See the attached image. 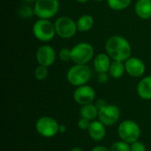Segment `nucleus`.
I'll return each mask as SVG.
<instances>
[{"mask_svg":"<svg viewBox=\"0 0 151 151\" xmlns=\"http://www.w3.org/2000/svg\"><path fill=\"white\" fill-rule=\"evenodd\" d=\"M95 2H98V3H102V2H104V1H105V0H94Z\"/></svg>","mask_w":151,"mask_h":151,"instance_id":"72a5a7b5","label":"nucleus"},{"mask_svg":"<svg viewBox=\"0 0 151 151\" xmlns=\"http://www.w3.org/2000/svg\"><path fill=\"white\" fill-rule=\"evenodd\" d=\"M23 1L26 3H33V2H35L36 0H23Z\"/></svg>","mask_w":151,"mask_h":151,"instance_id":"473e14b6","label":"nucleus"},{"mask_svg":"<svg viewBox=\"0 0 151 151\" xmlns=\"http://www.w3.org/2000/svg\"><path fill=\"white\" fill-rule=\"evenodd\" d=\"M34 75L35 77V79L37 81H43L45 80L48 75H49V70H48V67L47 66H44V65H38L35 71H34Z\"/></svg>","mask_w":151,"mask_h":151,"instance_id":"412c9836","label":"nucleus"},{"mask_svg":"<svg viewBox=\"0 0 151 151\" xmlns=\"http://www.w3.org/2000/svg\"><path fill=\"white\" fill-rule=\"evenodd\" d=\"M71 57L74 64L88 65L95 58V50L92 44L81 42L71 48Z\"/></svg>","mask_w":151,"mask_h":151,"instance_id":"20e7f679","label":"nucleus"},{"mask_svg":"<svg viewBox=\"0 0 151 151\" xmlns=\"http://www.w3.org/2000/svg\"><path fill=\"white\" fill-rule=\"evenodd\" d=\"M91 151H111L109 149H107L106 147H104V146H97V147H95L94 149H92Z\"/></svg>","mask_w":151,"mask_h":151,"instance_id":"c85d7f7f","label":"nucleus"},{"mask_svg":"<svg viewBox=\"0 0 151 151\" xmlns=\"http://www.w3.org/2000/svg\"><path fill=\"white\" fill-rule=\"evenodd\" d=\"M132 0H107L109 7L113 11H123L129 7Z\"/></svg>","mask_w":151,"mask_h":151,"instance_id":"aec40b11","label":"nucleus"},{"mask_svg":"<svg viewBox=\"0 0 151 151\" xmlns=\"http://www.w3.org/2000/svg\"><path fill=\"white\" fill-rule=\"evenodd\" d=\"M106 126L100 120H93L88 129L90 138L96 142H101L106 135Z\"/></svg>","mask_w":151,"mask_h":151,"instance_id":"ddd939ff","label":"nucleus"},{"mask_svg":"<svg viewBox=\"0 0 151 151\" xmlns=\"http://www.w3.org/2000/svg\"><path fill=\"white\" fill-rule=\"evenodd\" d=\"M126 73L131 77L139 78L142 77L146 71V65L144 62L136 57H130L125 61Z\"/></svg>","mask_w":151,"mask_h":151,"instance_id":"f8f14e48","label":"nucleus"},{"mask_svg":"<svg viewBox=\"0 0 151 151\" xmlns=\"http://www.w3.org/2000/svg\"><path fill=\"white\" fill-rule=\"evenodd\" d=\"M95 98H96L95 89L91 86H88L87 84L77 87L73 92L74 101L81 106L92 104Z\"/></svg>","mask_w":151,"mask_h":151,"instance_id":"9b49d317","label":"nucleus"},{"mask_svg":"<svg viewBox=\"0 0 151 151\" xmlns=\"http://www.w3.org/2000/svg\"><path fill=\"white\" fill-rule=\"evenodd\" d=\"M94 18L90 14L81 15L76 21L78 31L80 32H88L92 29L94 26Z\"/></svg>","mask_w":151,"mask_h":151,"instance_id":"f3484780","label":"nucleus"},{"mask_svg":"<svg viewBox=\"0 0 151 151\" xmlns=\"http://www.w3.org/2000/svg\"><path fill=\"white\" fill-rule=\"evenodd\" d=\"M134 12L142 19H149L151 18V0H137Z\"/></svg>","mask_w":151,"mask_h":151,"instance_id":"dca6fc26","label":"nucleus"},{"mask_svg":"<svg viewBox=\"0 0 151 151\" xmlns=\"http://www.w3.org/2000/svg\"><path fill=\"white\" fill-rule=\"evenodd\" d=\"M65 131H66V127L65 125H59L58 132L61 134H64V133H65Z\"/></svg>","mask_w":151,"mask_h":151,"instance_id":"c756f323","label":"nucleus"},{"mask_svg":"<svg viewBox=\"0 0 151 151\" xmlns=\"http://www.w3.org/2000/svg\"><path fill=\"white\" fill-rule=\"evenodd\" d=\"M18 14L22 19H30L35 15L34 7H31L29 5H24L19 9Z\"/></svg>","mask_w":151,"mask_h":151,"instance_id":"4be33fe9","label":"nucleus"},{"mask_svg":"<svg viewBox=\"0 0 151 151\" xmlns=\"http://www.w3.org/2000/svg\"><path fill=\"white\" fill-rule=\"evenodd\" d=\"M92 77L91 68L88 65L75 64L66 73L67 81L74 87L86 85Z\"/></svg>","mask_w":151,"mask_h":151,"instance_id":"f03ea898","label":"nucleus"},{"mask_svg":"<svg viewBox=\"0 0 151 151\" xmlns=\"http://www.w3.org/2000/svg\"><path fill=\"white\" fill-rule=\"evenodd\" d=\"M98 113H99V110L93 104H89L81 106V111H80L81 117L88 119L90 121H93L96 118H98Z\"/></svg>","mask_w":151,"mask_h":151,"instance_id":"6ab92c4d","label":"nucleus"},{"mask_svg":"<svg viewBox=\"0 0 151 151\" xmlns=\"http://www.w3.org/2000/svg\"><path fill=\"white\" fill-rule=\"evenodd\" d=\"M32 32L34 36L40 42H49L57 35L55 25L50 19H39L36 20L33 27Z\"/></svg>","mask_w":151,"mask_h":151,"instance_id":"7ed1b4c3","label":"nucleus"},{"mask_svg":"<svg viewBox=\"0 0 151 151\" xmlns=\"http://www.w3.org/2000/svg\"><path fill=\"white\" fill-rule=\"evenodd\" d=\"M131 149V145L124 141H119V142H116L115 143H113L110 149L111 151H130Z\"/></svg>","mask_w":151,"mask_h":151,"instance_id":"5701e85b","label":"nucleus"},{"mask_svg":"<svg viewBox=\"0 0 151 151\" xmlns=\"http://www.w3.org/2000/svg\"><path fill=\"white\" fill-rule=\"evenodd\" d=\"M90 124H91V121L89 119L81 117V119L78 121V127L81 130H88Z\"/></svg>","mask_w":151,"mask_h":151,"instance_id":"393cba45","label":"nucleus"},{"mask_svg":"<svg viewBox=\"0 0 151 151\" xmlns=\"http://www.w3.org/2000/svg\"><path fill=\"white\" fill-rule=\"evenodd\" d=\"M95 105H96V108L100 111L101 109H103L104 107H105V106L107 105V103H106V101H105V100H104V99L100 98V99H98V100L96 101V103L95 104Z\"/></svg>","mask_w":151,"mask_h":151,"instance_id":"cd10ccee","label":"nucleus"},{"mask_svg":"<svg viewBox=\"0 0 151 151\" xmlns=\"http://www.w3.org/2000/svg\"><path fill=\"white\" fill-rule=\"evenodd\" d=\"M75 1L78 2V3H80V4H85V3L88 2L89 0H75Z\"/></svg>","mask_w":151,"mask_h":151,"instance_id":"7c9ffc66","label":"nucleus"},{"mask_svg":"<svg viewBox=\"0 0 151 151\" xmlns=\"http://www.w3.org/2000/svg\"><path fill=\"white\" fill-rule=\"evenodd\" d=\"M108 73L109 75L113 79H120L126 73L125 62L112 60Z\"/></svg>","mask_w":151,"mask_h":151,"instance_id":"a211bd4d","label":"nucleus"},{"mask_svg":"<svg viewBox=\"0 0 151 151\" xmlns=\"http://www.w3.org/2000/svg\"><path fill=\"white\" fill-rule=\"evenodd\" d=\"M109 81V75L107 73H98L97 75V81L101 84H104Z\"/></svg>","mask_w":151,"mask_h":151,"instance_id":"bb28decb","label":"nucleus"},{"mask_svg":"<svg viewBox=\"0 0 151 151\" xmlns=\"http://www.w3.org/2000/svg\"><path fill=\"white\" fill-rule=\"evenodd\" d=\"M106 53L112 60L125 62L132 55V46L127 39L121 35H112L105 42Z\"/></svg>","mask_w":151,"mask_h":151,"instance_id":"f257e3e1","label":"nucleus"},{"mask_svg":"<svg viewBox=\"0 0 151 151\" xmlns=\"http://www.w3.org/2000/svg\"><path fill=\"white\" fill-rule=\"evenodd\" d=\"M54 25L57 35L62 39H70L73 37L78 31L76 21L67 16L58 18Z\"/></svg>","mask_w":151,"mask_h":151,"instance_id":"0eeeda50","label":"nucleus"},{"mask_svg":"<svg viewBox=\"0 0 151 151\" xmlns=\"http://www.w3.org/2000/svg\"><path fill=\"white\" fill-rule=\"evenodd\" d=\"M35 58L38 65L49 67L55 63L57 59V53L52 46L49 44H42L37 49Z\"/></svg>","mask_w":151,"mask_h":151,"instance_id":"1a4fd4ad","label":"nucleus"},{"mask_svg":"<svg viewBox=\"0 0 151 151\" xmlns=\"http://www.w3.org/2000/svg\"><path fill=\"white\" fill-rule=\"evenodd\" d=\"M141 134L142 131L139 125L134 120H124L118 127V134L119 138L129 144L139 141Z\"/></svg>","mask_w":151,"mask_h":151,"instance_id":"39448f33","label":"nucleus"},{"mask_svg":"<svg viewBox=\"0 0 151 151\" xmlns=\"http://www.w3.org/2000/svg\"><path fill=\"white\" fill-rule=\"evenodd\" d=\"M131 145V149H130V151H147V149H146V146L144 145V143H142V142H135Z\"/></svg>","mask_w":151,"mask_h":151,"instance_id":"a878e982","label":"nucleus"},{"mask_svg":"<svg viewBox=\"0 0 151 151\" xmlns=\"http://www.w3.org/2000/svg\"><path fill=\"white\" fill-rule=\"evenodd\" d=\"M59 7L58 0H36L34 5L35 15L39 19H50L57 15Z\"/></svg>","mask_w":151,"mask_h":151,"instance_id":"423d86ee","label":"nucleus"},{"mask_svg":"<svg viewBox=\"0 0 151 151\" xmlns=\"http://www.w3.org/2000/svg\"><path fill=\"white\" fill-rule=\"evenodd\" d=\"M58 58L62 62H68L72 60L71 57V49L70 48H62L58 52Z\"/></svg>","mask_w":151,"mask_h":151,"instance_id":"b1692460","label":"nucleus"},{"mask_svg":"<svg viewBox=\"0 0 151 151\" xmlns=\"http://www.w3.org/2000/svg\"><path fill=\"white\" fill-rule=\"evenodd\" d=\"M137 94L143 100H151V75L142 78L137 85Z\"/></svg>","mask_w":151,"mask_h":151,"instance_id":"2eb2a0df","label":"nucleus"},{"mask_svg":"<svg viewBox=\"0 0 151 151\" xmlns=\"http://www.w3.org/2000/svg\"><path fill=\"white\" fill-rule=\"evenodd\" d=\"M58 128L59 124L58 121L48 116L39 118L35 123V129L37 133L45 138H51L55 136L58 133H59Z\"/></svg>","mask_w":151,"mask_h":151,"instance_id":"6e6552de","label":"nucleus"},{"mask_svg":"<svg viewBox=\"0 0 151 151\" xmlns=\"http://www.w3.org/2000/svg\"><path fill=\"white\" fill-rule=\"evenodd\" d=\"M111 58L107 53H99L95 56L93 59L94 68L97 73H108L111 64Z\"/></svg>","mask_w":151,"mask_h":151,"instance_id":"4468645a","label":"nucleus"},{"mask_svg":"<svg viewBox=\"0 0 151 151\" xmlns=\"http://www.w3.org/2000/svg\"><path fill=\"white\" fill-rule=\"evenodd\" d=\"M120 117V110L115 104H107L101 109L98 113L99 120L106 127H111L116 124Z\"/></svg>","mask_w":151,"mask_h":151,"instance_id":"9d476101","label":"nucleus"},{"mask_svg":"<svg viewBox=\"0 0 151 151\" xmlns=\"http://www.w3.org/2000/svg\"><path fill=\"white\" fill-rule=\"evenodd\" d=\"M70 151H83L81 148H78V147H76V148H73V149H72Z\"/></svg>","mask_w":151,"mask_h":151,"instance_id":"2f4dec72","label":"nucleus"}]
</instances>
